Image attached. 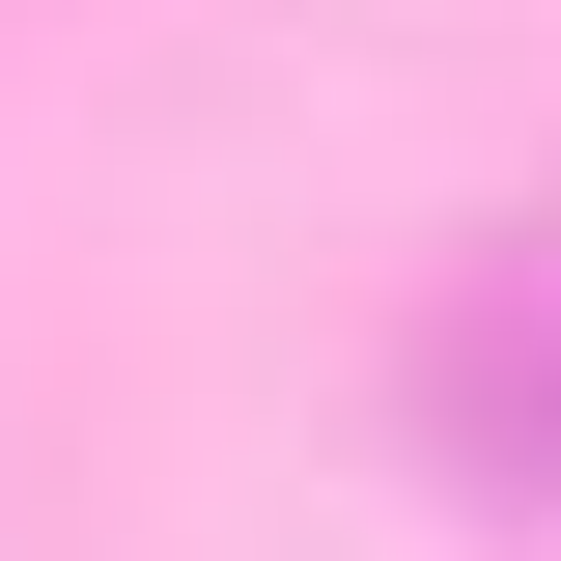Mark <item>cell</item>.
<instances>
[{
  "mask_svg": "<svg viewBox=\"0 0 561 561\" xmlns=\"http://www.w3.org/2000/svg\"><path fill=\"white\" fill-rule=\"evenodd\" d=\"M421 449L478 505H561V225H505V253L421 309Z\"/></svg>",
  "mask_w": 561,
  "mask_h": 561,
  "instance_id": "cell-1",
  "label": "cell"
}]
</instances>
